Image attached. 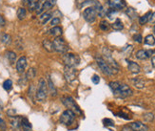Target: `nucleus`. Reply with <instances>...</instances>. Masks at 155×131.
<instances>
[{"label":"nucleus","mask_w":155,"mask_h":131,"mask_svg":"<svg viewBox=\"0 0 155 131\" xmlns=\"http://www.w3.org/2000/svg\"><path fill=\"white\" fill-rule=\"evenodd\" d=\"M48 93H49V89H48L47 81L44 79H40L37 89H36V94H35L36 100L38 102H44L48 97Z\"/></svg>","instance_id":"nucleus-1"},{"label":"nucleus","mask_w":155,"mask_h":131,"mask_svg":"<svg viewBox=\"0 0 155 131\" xmlns=\"http://www.w3.org/2000/svg\"><path fill=\"white\" fill-rule=\"evenodd\" d=\"M62 60L66 66L73 67V68H75L77 65H79V63H80V57L78 55H76V54L66 53V54H64Z\"/></svg>","instance_id":"nucleus-2"},{"label":"nucleus","mask_w":155,"mask_h":131,"mask_svg":"<svg viewBox=\"0 0 155 131\" xmlns=\"http://www.w3.org/2000/svg\"><path fill=\"white\" fill-rule=\"evenodd\" d=\"M75 115L76 114L73 111L67 109L61 114L60 118H59V121H60V123L62 124L66 125V126H70L73 124V121L75 120Z\"/></svg>","instance_id":"nucleus-3"},{"label":"nucleus","mask_w":155,"mask_h":131,"mask_svg":"<svg viewBox=\"0 0 155 131\" xmlns=\"http://www.w3.org/2000/svg\"><path fill=\"white\" fill-rule=\"evenodd\" d=\"M113 95L116 98L119 99H125L132 95V90L130 88L129 85L127 84H120V86L118 87L115 91H113Z\"/></svg>","instance_id":"nucleus-4"},{"label":"nucleus","mask_w":155,"mask_h":131,"mask_svg":"<svg viewBox=\"0 0 155 131\" xmlns=\"http://www.w3.org/2000/svg\"><path fill=\"white\" fill-rule=\"evenodd\" d=\"M52 44H53L54 51H56L57 53L66 54L68 52V50H69V47H68V45L66 44L65 40H64L61 37L54 38V40L52 41Z\"/></svg>","instance_id":"nucleus-5"},{"label":"nucleus","mask_w":155,"mask_h":131,"mask_svg":"<svg viewBox=\"0 0 155 131\" xmlns=\"http://www.w3.org/2000/svg\"><path fill=\"white\" fill-rule=\"evenodd\" d=\"M62 102L67 108H69L70 110L73 111L75 114L81 115V110H80L79 106L77 105V103L75 102V101L71 97H64V98H62Z\"/></svg>","instance_id":"nucleus-6"},{"label":"nucleus","mask_w":155,"mask_h":131,"mask_svg":"<svg viewBox=\"0 0 155 131\" xmlns=\"http://www.w3.org/2000/svg\"><path fill=\"white\" fill-rule=\"evenodd\" d=\"M103 55H104V60L117 73L118 70H119V65H118V63L115 61V60H113L111 51H109L108 48H103Z\"/></svg>","instance_id":"nucleus-7"},{"label":"nucleus","mask_w":155,"mask_h":131,"mask_svg":"<svg viewBox=\"0 0 155 131\" xmlns=\"http://www.w3.org/2000/svg\"><path fill=\"white\" fill-rule=\"evenodd\" d=\"M96 62H97V65L99 66V68L101 69V71L103 72L105 75L112 76V75L116 74V72L113 70L106 61L104 60L103 57H96Z\"/></svg>","instance_id":"nucleus-8"},{"label":"nucleus","mask_w":155,"mask_h":131,"mask_svg":"<svg viewBox=\"0 0 155 131\" xmlns=\"http://www.w3.org/2000/svg\"><path fill=\"white\" fill-rule=\"evenodd\" d=\"M96 16H97V13H96V11H95L93 6L86 8L83 12L84 19L87 22H89V23H92V22H94L95 19H96Z\"/></svg>","instance_id":"nucleus-9"},{"label":"nucleus","mask_w":155,"mask_h":131,"mask_svg":"<svg viewBox=\"0 0 155 131\" xmlns=\"http://www.w3.org/2000/svg\"><path fill=\"white\" fill-rule=\"evenodd\" d=\"M77 76V71L73 67H69V66H65L64 68V77H65L66 80L68 82H72Z\"/></svg>","instance_id":"nucleus-10"},{"label":"nucleus","mask_w":155,"mask_h":131,"mask_svg":"<svg viewBox=\"0 0 155 131\" xmlns=\"http://www.w3.org/2000/svg\"><path fill=\"white\" fill-rule=\"evenodd\" d=\"M54 5H55V0H45L42 4H40L38 9L35 12L37 15H41V13L51 10Z\"/></svg>","instance_id":"nucleus-11"},{"label":"nucleus","mask_w":155,"mask_h":131,"mask_svg":"<svg viewBox=\"0 0 155 131\" xmlns=\"http://www.w3.org/2000/svg\"><path fill=\"white\" fill-rule=\"evenodd\" d=\"M108 4L109 8L114 11H120L127 6L125 0H108Z\"/></svg>","instance_id":"nucleus-12"},{"label":"nucleus","mask_w":155,"mask_h":131,"mask_svg":"<svg viewBox=\"0 0 155 131\" xmlns=\"http://www.w3.org/2000/svg\"><path fill=\"white\" fill-rule=\"evenodd\" d=\"M153 54H155V50H139L136 53L135 57L138 58V60H147V58L152 57Z\"/></svg>","instance_id":"nucleus-13"},{"label":"nucleus","mask_w":155,"mask_h":131,"mask_svg":"<svg viewBox=\"0 0 155 131\" xmlns=\"http://www.w3.org/2000/svg\"><path fill=\"white\" fill-rule=\"evenodd\" d=\"M130 127L132 131H148V126L141 121H134V123L130 124Z\"/></svg>","instance_id":"nucleus-14"},{"label":"nucleus","mask_w":155,"mask_h":131,"mask_svg":"<svg viewBox=\"0 0 155 131\" xmlns=\"http://www.w3.org/2000/svg\"><path fill=\"white\" fill-rule=\"evenodd\" d=\"M21 120L22 117L20 116H12L10 118L11 126L15 131H18L21 128Z\"/></svg>","instance_id":"nucleus-15"},{"label":"nucleus","mask_w":155,"mask_h":131,"mask_svg":"<svg viewBox=\"0 0 155 131\" xmlns=\"http://www.w3.org/2000/svg\"><path fill=\"white\" fill-rule=\"evenodd\" d=\"M27 67V58L26 57H21L18 58V60L16 62V70L18 73H24L25 72V69Z\"/></svg>","instance_id":"nucleus-16"},{"label":"nucleus","mask_w":155,"mask_h":131,"mask_svg":"<svg viewBox=\"0 0 155 131\" xmlns=\"http://www.w3.org/2000/svg\"><path fill=\"white\" fill-rule=\"evenodd\" d=\"M23 4L29 8L31 12L36 11L40 5L39 0H23Z\"/></svg>","instance_id":"nucleus-17"},{"label":"nucleus","mask_w":155,"mask_h":131,"mask_svg":"<svg viewBox=\"0 0 155 131\" xmlns=\"http://www.w3.org/2000/svg\"><path fill=\"white\" fill-rule=\"evenodd\" d=\"M127 68L131 72L132 74H138L141 72V67L139 64H137L134 61L131 60H127Z\"/></svg>","instance_id":"nucleus-18"},{"label":"nucleus","mask_w":155,"mask_h":131,"mask_svg":"<svg viewBox=\"0 0 155 131\" xmlns=\"http://www.w3.org/2000/svg\"><path fill=\"white\" fill-rule=\"evenodd\" d=\"M21 128H22V130H23V131H31V129H33V126H31L29 120L27 118H25V117H22Z\"/></svg>","instance_id":"nucleus-19"},{"label":"nucleus","mask_w":155,"mask_h":131,"mask_svg":"<svg viewBox=\"0 0 155 131\" xmlns=\"http://www.w3.org/2000/svg\"><path fill=\"white\" fill-rule=\"evenodd\" d=\"M51 17H52V13L49 12H45L43 13H41V15L39 16V23L41 25L46 24L47 22L51 19Z\"/></svg>","instance_id":"nucleus-20"},{"label":"nucleus","mask_w":155,"mask_h":131,"mask_svg":"<svg viewBox=\"0 0 155 131\" xmlns=\"http://www.w3.org/2000/svg\"><path fill=\"white\" fill-rule=\"evenodd\" d=\"M47 84H48V89H49V93H51V95L53 97H55L57 95V91H56V88H55V86H54V84H53L52 80L49 76L48 77V83Z\"/></svg>","instance_id":"nucleus-21"},{"label":"nucleus","mask_w":155,"mask_h":131,"mask_svg":"<svg viewBox=\"0 0 155 131\" xmlns=\"http://www.w3.org/2000/svg\"><path fill=\"white\" fill-rule=\"evenodd\" d=\"M49 35H53L55 38H59L62 35V28L59 26H55V27H52V28L49 31Z\"/></svg>","instance_id":"nucleus-22"},{"label":"nucleus","mask_w":155,"mask_h":131,"mask_svg":"<svg viewBox=\"0 0 155 131\" xmlns=\"http://www.w3.org/2000/svg\"><path fill=\"white\" fill-rule=\"evenodd\" d=\"M131 82L133 83L134 86L137 89H143L145 87V82L142 79L140 78H134L131 79Z\"/></svg>","instance_id":"nucleus-23"},{"label":"nucleus","mask_w":155,"mask_h":131,"mask_svg":"<svg viewBox=\"0 0 155 131\" xmlns=\"http://www.w3.org/2000/svg\"><path fill=\"white\" fill-rule=\"evenodd\" d=\"M43 47L45 48V50H46L47 52H49V53L54 51L52 41H51V40H49V39H45L43 41Z\"/></svg>","instance_id":"nucleus-24"},{"label":"nucleus","mask_w":155,"mask_h":131,"mask_svg":"<svg viewBox=\"0 0 155 131\" xmlns=\"http://www.w3.org/2000/svg\"><path fill=\"white\" fill-rule=\"evenodd\" d=\"M111 28L115 31H122L124 29V25H123V22L118 18L111 24Z\"/></svg>","instance_id":"nucleus-25"},{"label":"nucleus","mask_w":155,"mask_h":131,"mask_svg":"<svg viewBox=\"0 0 155 131\" xmlns=\"http://www.w3.org/2000/svg\"><path fill=\"white\" fill-rule=\"evenodd\" d=\"M126 13L131 20H134L137 18V12H136L133 8H127L126 11Z\"/></svg>","instance_id":"nucleus-26"},{"label":"nucleus","mask_w":155,"mask_h":131,"mask_svg":"<svg viewBox=\"0 0 155 131\" xmlns=\"http://www.w3.org/2000/svg\"><path fill=\"white\" fill-rule=\"evenodd\" d=\"M151 13L152 12H148L146 15H144L143 16H141L139 18V23L141 25H145L146 23H148V19H149V16H150V15H151Z\"/></svg>","instance_id":"nucleus-27"},{"label":"nucleus","mask_w":155,"mask_h":131,"mask_svg":"<svg viewBox=\"0 0 155 131\" xmlns=\"http://www.w3.org/2000/svg\"><path fill=\"white\" fill-rule=\"evenodd\" d=\"M144 42H145V44L149 45V46H152V45L155 44V38H154V35H147V37L145 38Z\"/></svg>","instance_id":"nucleus-28"},{"label":"nucleus","mask_w":155,"mask_h":131,"mask_svg":"<svg viewBox=\"0 0 155 131\" xmlns=\"http://www.w3.org/2000/svg\"><path fill=\"white\" fill-rule=\"evenodd\" d=\"M27 15V11L24 8H19L17 10V18L19 20H23Z\"/></svg>","instance_id":"nucleus-29"},{"label":"nucleus","mask_w":155,"mask_h":131,"mask_svg":"<svg viewBox=\"0 0 155 131\" xmlns=\"http://www.w3.org/2000/svg\"><path fill=\"white\" fill-rule=\"evenodd\" d=\"M6 57L9 60V61H10L11 63H13L16 60V55H15V52H12V51H8L6 53Z\"/></svg>","instance_id":"nucleus-30"},{"label":"nucleus","mask_w":155,"mask_h":131,"mask_svg":"<svg viewBox=\"0 0 155 131\" xmlns=\"http://www.w3.org/2000/svg\"><path fill=\"white\" fill-rule=\"evenodd\" d=\"M1 41L2 43H4L5 45H9V44H11L12 42V38H11V35H3L2 37H1Z\"/></svg>","instance_id":"nucleus-31"},{"label":"nucleus","mask_w":155,"mask_h":131,"mask_svg":"<svg viewBox=\"0 0 155 131\" xmlns=\"http://www.w3.org/2000/svg\"><path fill=\"white\" fill-rule=\"evenodd\" d=\"M99 27H100V29H101L102 31H108L111 25H109V23L107 20H102L101 22H100Z\"/></svg>","instance_id":"nucleus-32"},{"label":"nucleus","mask_w":155,"mask_h":131,"mask_svg":"<svg viewBox=\"0 0 155 131\" xmlns=\"http://www.w3.org/2000/svg\"><path fill=\"white\" fill-rule=\"evenodd\" d=\"M3 88L6 90V91H10L12 88V81L11 79H6L3 82Z\"/></svg>","instance_id":"nucleus-33"},{"label":"nucleus","mask_w":155,"mask_h":131,"mask_svg":"<svg viewBox=\"0 0 155 131\" xmlns=\"http://www.w3.org/2000/svg\"><path fill=\"white\" fill-rule=\"evenodd\" d=\"M35 75H36V70L34 68H31L30 70H28V72H27L26 78H27V79H31L34 78Z\"/></svg>","instance_id":"nucleus-34"},{"label":"nucleus","mask_w":155,"mask_h":131,"mask_svg":"<svg viewBox=\"0 0 155 131\" xmlns=\"http://www.w3.org/2000/svg\"><path fill=\"white\" fill-rule=\"evenodd\" d=\"M120 82H118V81H111V82H109V88H111L112 90V92L113 91H115V90L120 86Z\"/></svg>","instance_id":"nucleus-35"},{"label":"nucleus","mask_w":155,"mask_h":131,"mask_svg":"<svg viewBox=\"0 0 155 131\" xmlns=\"http://www.w3.org/2000/svg\"><path fill=\"white\" fill-rule=\"evenodd\" d=\"M143 118H144L145 121H148H148H153V119H154V116H153L152 113H146V114H144Z\"/></svg>","instance_id":"nucleus-36"},{"label":"nucleus","mask_w":155,"mask_h":131,"mask_svg":"<svg viewBox=\"0 0 155 131\" xmlns=\"http://www.w3.org/2000/svg\"><path fill=\"white\" fill-rule=\"evenodd\" d=\"M133 39H134L135 42L141 43V42L143 41V37H142V35H140V34H135L133 35Z\"/></svg>","instance_id":"nucleus-37"},{"label":"nucleus","mask_w":155,"mask_h":131,"mask_svg":"<svg viewBox=\"0 0 155 131\" xmlns=\"http://www.w3.org/2000/svg\"><path fill=\"white\" fill-rule=\"evenodd\" d=\"M103 123H104L105 125H107V126H114V123H113V121L111 120V119H104Z\"/></svg>","instance_id":"nucleus-38"},{"label":"nucleus","mask_w":155,"mask_h":131,"mask_svg":"<svg viewBox=\"0 0 155 131\" xmlns=\"http://www.w3.org/2000/svg\"><path fill=\"white\" fill-rule=\"evenodd\" d=\"M58 24H60V19H59L58 17H55V18H53L51 21V26H52V27L58 26Z\"/></svg>","instance_id":"nucleus-39"},{"label":"nucleus","mask_w":155,"mask_h":131,"mask_svg":"<svg viewBox=\"0 0 155 131\" xmlns=\"http://www.w3.org/2000/svg\"><path fill=\"white\" fill-rule=\"evenodd\" d=\"M92 82H93L94 84H98L99 81H100L99 76H98V75H93L92 78Z\"/></svg>","instance_id":"nucleus-40"},{"label":"nucleus","mask_w":155,"mask_h":131,"mask_svg":"<svg viewBox=\"0 0 155 131\" xmlns=\"http://www.w3.org/2000/svg\"><path fill=\"white\" fill-rule=\"evenodd\" d=\"M0 129L5 131L6 130V124H5V121L2 118H0Z\"/></svg>","instance_id":"nucleus-41"},{"label":"nucleus","mask_w":155,"mask_h":131,"mask_svg":"<svg viewBox=\"0 0 155 131\" xmlns=\"http://www.w3.org/2000/svg\"><path fill=\"white\" fill-rule=\"evenodd\" d=\"M148 22L149 23H155V13H151V15L149 16Z\"/></svg>","instance_id":"nucleus-42"},{"label":"nucleus","mask_w":155,"mask_h":131,"mask_svg":"<svg viewBox=\"0 0 155 131\" xmlns=\"http://www.w3.org/2000/svg\"><path fill=\"white\" fill-rule=\"evenodd\" d=\"M5 25V19L3 18V16L0 15V26H4Z\"/></svg>","instance_id":"nucleus-43"},{"label":"nucleus","mask_w":155,"mask_h":131,"mask_svg":"<svg viewBox=\"0 0 155 131\" xmlns=\"http://www.w3.org/2000/svg\"><path fill=\"white\" fill-rule=\"evenodd\" d=\"M121 131H132V129L130 127L129 125H127V126L126 125V126H124V127L122 128V130H121Z\"/></svg>","instance_id":"nucleus-44"},{"label":"nucleus","mask_w":155,"mask_h":131,"mask_svg":"<svg viewBox=\"0 0 155 131\" xmlns=\"http://www.w3.org/2000/svg\"><path fill=\"white\" fill-rule=\"evenodd\" d=\"M151 64H152V66L155 68V56L152 57V58H151Z\"/></svg>","instance_id":"nucleus-45"},{"label":"nucleus","mask_w":155,"mask_h":131,"mask_svg":"<svg viewBox=\"0 0 155 131\" xmlns=\"http://www.w3.org/2000/svg\"><path fill=\"white\" fill-rule=\"evenodd\" d=\"M43 1H45V0H39V3H40V4L43 3Z\"/></svg>","instance_id":"nucleus-46"},{"label":"nucleus","mask_w":155,"mask_h":131,"mask_svg":"<svg viewBox=\"0 0 155 131\" xmlns=\"http://www.w3.org/2000/svg\"><path fill=\"white\" fill-rule=\"evenodd\" d=\"M153 32H154V35H155V26H154V28H153Z\"/></svg>","instance_id":"nucleus-47"},{"label":"nucleus","mask_w":155,"mask_h":131,"mask_svg":"<svg viewBox=\"0 0 155 131\" xmlns=\"http://www.w3.org/2000/svg\"><path fill=\"white\" fill-rule=\"evenodd\" d=\"M0 107H1V102H0Z\"/></svg>","instance_id":"nucleus-48"}]
</instances>
